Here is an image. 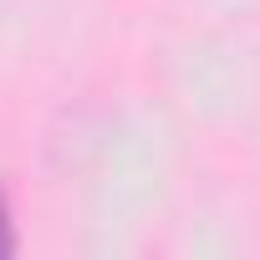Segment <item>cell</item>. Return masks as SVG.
I'll return each instance as SVG.
<instances>
[{"label":"cell","instance_id":"cell-1","mask_svg":"<svg viewBox=\"0 0 260 260\" xmlns=\"http://www.w3.org/2000/svg\"><path fill=\"white\" fill-rule=\"evenodd\" d=\"M11 250H16V230H11V204L0 194V255H11Z\"/></svg>","mask_w":260,"mask_h":260}]
</instances>
